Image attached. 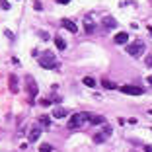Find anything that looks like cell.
<instances>
[{"label":"cell","mask_w":152,"mask_h":152,"mask_svg":"<svg viewBox=\"0 0 152 152\" xmlns=\"http://www.w3.org/2000/svg\"><path fill=\"white\" fill-rule=\"evenodd\" d=\"M90 119V113H74V115H70V121H68V129H78V127H82L86 123V121Z\"/></svg>","instance_id":"6da1fadb"},{"label":"cell","mask_w":152,"mask_h":152,"mask_svg":"<svg viewBox=\"0 0 152 152\" xmlns=\"http://www.w3.org/2000/svg\"><path fill=\"white\" fill-rule=\"evenodd\" d=\"M39 64H41L43 68H55V66H57L55 55L51 53V51H45V53L41 55V58H39Z\"/></svg>","instance_id":"7a4b0ae2"},{"label":"cell","mask_w":152,"mask_h":152,"mask_svg":"<svg viewBox=\"0 0 152 152\" xmlns=\"http://www.w3.org/2000/svg\"><path fill=\"white\" fill-rule=\"evenodd\" d=\"M144 49H146V45H144L142 41H134V43L127 45V53H129L131 57H140V55L144 53Z\"/></svg>","instance_id":"3957f363"},{"label":"cell","mask_w":152,"mask_h":152,"mask_svg":"<svg viewBox=\"0 0 152 152\" xmlns=\"http://www.w3.org/2000/svg\"><path fill=\"white\" fill-rule=\"evenodd\" d=\"M121 92L127 96H142V90L139 88V86H131V84H125V86H121Z\"/></svg>","instance_id":"277c9868"},{"label":"cell","mask_w":152,"mask_h":152,"mask_svg":"<svg viewBox=\"0 0 152 152\" xmlns=\"http://www.w3.org/2000/svg\"><path fill=\"white\" fill-rule=\"evenodd\" d=\"M109 134H111V127L103 123V131H102V133H96V134H94V142H103V140H107Z\"/></svg>","instance_id":"5b68a950"},{"label":"cell","mask_w":152,"mask_h":152,"mask_svg":"<svg viewBox=\"0 0 152 152\" xmlns=\"http://www.w3.org/2000/svg\"><path fill=\"white\" fill-rule=\"evenodd\" d=\"M26 82H27V92H29V98H35V96H37V84H35V80H33L31 76H27Z\"/></svg>","instance_id":"8992f818"},{"label":"cell","mask_w":152,"mask_h":152,"mask_svg":"<svg viewBox=\"0 0 152 152\" xmlns=\"http://www.w3.org/2000/svg\"><path fill=\"white\" fill-rule=\"evenodd\" d=\"M39 134H41V125L37 123V125H33L31 129H29V137H27V139H29V142H35V140L39 139Z\"/></svg>","instance_id":"52a82bcc"},{"label":"cell","mask_w":152,"mask_h":152,"mask_svg":"<svg viewBox=\"0 0 152 152\" xmlns=\"http://www.w3.org/2000/svg\"><path fill=\"white\" fill-rule=\"evenodd\" d=\"M102 26L105 27V29H113V27H117V22H115V18H111V16H105V18L102 20Z\"/></svg>","instance_id":"ba28073f"},{"label":"cell","mask_w":152,"mask_h":152,"mask_svg":"<svg viewBox=\"0 0 152 152\" xmlns=\"http://www.w3.org/2000/svg\"><path fill=\"white\" fill-rule=\"evenodd\" d=\"M61 23H63V27H64V29H68L70 33H76V31H78V27H76V23L72 22V20H66V18H64Z\"/></svg>","instance_id":"9c48e42d"},{"label":"cell","mask_w":152,"mask_h":152,"mask_svg":"<svg viewBox=\"0 0 152 152\" xmlns=\"http://www.w3.org/2000/svg\"><path fill=\"white\" fill-rule=\"evenodd\" d=\"M113 41H115L117 45H123V43H127V41H129V35H127L125 31H119V33L115 35V39H113Z\"/></svg>","instance_id":"30bf717a"},{"label":"cell","mask_w":152,"mask_h":152,"mask_svg":"<svg viewBox=\"0 0 152 152\" xmlns=\"http://www.w3.org/2000/svg\"><path fill=\"white\" fill-rule=\"evenodd\" d=\"M10 92L18 94V78H16V74H10Z\"/></svg>","instance_id":"8fae6325"},{"label":"cell","mask_w":152,"mask_h":152,"mask_svg":"<svg viewBox=\"0 0 152 152\" xmlns=\"http://www.w3.org/2000/svg\"><path fill=\"white\" fill-rule=\"evenodd\" d=\"M94 22H92V16H86V18H84V29H86V31H88V33H92V31H94Z\"/></svg>","instance_id":"7c38bea8"},{"label":"cell","mask_w":152,"mask_h":152,"mask_svg":"<svg viewBox=\"0 0 152 152\" xmlns=\"http://www.w3.org/2000/svg\"><path fill=\"white\" fill-rule=\"evenodd\" d=\"M53 117H57V119H63V117H66V109H64V107H55V109H53Z\"/></svg>","instance_id":"4fadbf2b"},{"label":"cell","mask_w":152,"mask_h":152,"mask_svg":"<svg viewBox=\"0 0 152 152\" xmlns=\"http://www.w3.org/2000/svg\"><path fill=\"white\" fill-rule=\"evenodd\" d=\"M90 123H92V125H103V123H105V119H103L102 115H90Z\"/></svg>","instance_id":"5bb4252c"},{"label":"cell","mask_w":152,"mask_h":152,"mask_svg":"<svg viewBox=\"0 0 152 152\" xmlns=\"http://www.w3.org/2000/svg\"><path fill=\"white\" fill-rule=\"evenodd\" d=\"M55 45H57V49H61V51H64V49H66V43H64V39H63V37H55Z\"/></svg>","instance_id":"9a60e30c"},{"label":"cell","mask_w":152,"mask_h":152,"mask_svg":"<svg viewBox=\"0 0 152 152\" xmlns=\"http://www.w3.org/2000/svg\"><path fill=\"white\" fill-rule=\"evenodd\" d=\"M102 86H103L105 90H115V88H117V86L113 84L111 80H107V78H103V80H102Z\"/></svg>","instance_id":"2e32d148"},{"label":"cell","mask_w":152,"mask_h":152,"mask_svg":"<svg viewBox=\"0 0 152 152\" xmlns=\"http://www.w3.org/2000/svg\"><path fill=\"white\" fill-rule=\"evenodd\" d=\"M39 121H41L39 125H41V127H45V129H47V127H49V125H51V121H49V117H47V115H43V117H39Z\"/></svg>","instance_id":"e0dca14e"},{"label":"cell","mask_w":152,"mask_h":152,"mask_svg":"<svg viewBox=\"0 0 152 152\" xmlns=\"http://www.w3.org/2000/svg\"><path fill=\"white\" fill-rule=\"evenodd\" d=\"M82 82H84L86 86H90V88H94V86H96V80H94V78H92V76H86V78H84V80H82Z\"/></svg>","instance_id":"ac0fdd59"},{"label":"cell","mask_w":152,"mask_h":152,"mask_svg":"<svg viewBox=\"0 0 152 152\" xmlns=\"http://www.w3.org/2000/svg\"><path fill=\"white\" fill-rule=\"evenodd\" d=\"M39 152H53V146H51V144H41Z\"/></svg>","instance_id":"d6986e66"},{"label":"cell","mask_w":152,"mask_h":152,"mask_svg":"<svg viewBox=\"0 0 152 152\" xmlns=\"http://www.w3.org/2000/svg\"><path fill=\"white\" fill-rule=\"evenodd\" d=\"M146 66H150V68H152V57H148V58H146Z\"/></svg>","instance_id":"ffe728a7"},{"label":"cell","mask_w":152,"mask_h":152,"mask_svg":"<svg viewBox=\"0 0 152 152\" xmlns=\"http://www.w3.org/2000/svg\"><path fill=\"white\" fill-rule=\"evenodd\" d=\"M144 152H152V144H146V146H144Z\"/></svg>","instance_id":"44dd1931"},{"label":"cell","mask_w":152,"mask_h":152,"mask_svg":"<svg viewBox=\"0 0 152 152\" xmlns=\"http://www.w3.org/2000/svg\"><path fill=\"white\" fill-rule=\"evenodd\" d=\"M58 4H68V2H70V0H57Z\"/></svg>","instance_id":"7402d4cb"},{"label":"cell","mask_w":152,"mask_h":152,"mask_svg":"<svg viewBox=\"0 0 152 152\" xmlns=\"http://www.w3.org/2000/svg\"><path fill=\"white\" fill-rule=\"evenodd\" d=\"M146 80H148V84H152V74H150V76H148Z\"/></svg>","instance_id":"603a6c76"}]
</instances>
